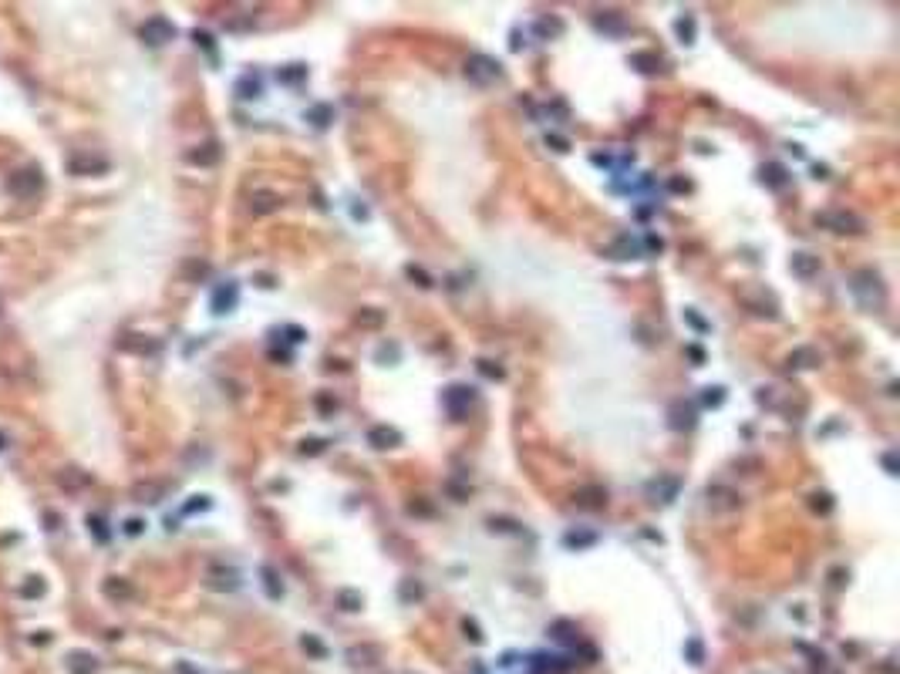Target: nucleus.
<instances>
[{
	"mask_svg": "<svg viewBox=\"0 0 900 674\" xmlns=\"http://www.w3.org/2000/svg\"><path fill=\"white\" fill-rule=\"evenodd\" d=\"M263 583H267V594L273 597V600L284 594V583H277V573H273L270 566H263Z\"/></svg>",
	"mask_w": 900,
	"mask_h": 674,
	"instance_id": "22",
	"label": "nucleus"
},
{
	"mask_svg": "<svg viewBox=\"0 0 900 674\" xmlns=\"http://www.w3.org/2000/svg\"><path fill=\"white\" fill-rule=\"evenodd\" d=\"M695 425V408L692 405H685V401H674L671 405V429H692Z\"/></svg>",
	"mask_w": 900,
	"mask_h": 674,
	"instance_id": "11",
	"label": "nucleus"
},
{
	"mask_svg": "<svg viewBox=\"0 0 900 674\" xmlns=\"http://www.w3.org/2000/svg\"><path fill=\"white\" fill-rule=\"evenodd\" d=\"M132 496H135L138 503H159V499H162V485H152V482H138V485L132 489Z\"/></svg>",
	"mask_w": 900,
	"mask_h": 674,
	"instance_id": "16",
	"label": "nucleus"
},
{
	"mask_svg": "<svg viewBox=\"0 0 900 674\" xmlns=\"http://www.w3.org/2000/svg\"><path fill=\"white\" fill-rule=\"evenodd\" d=\"M688 654H692V661H695V664H701V644H698V640H692V644H688Z\"/></svg>",
	"mask_w": 900,
	"mask_h": 674,
	"instance_id": "39",
	"label": "nucleus"
},
{
	"mask_svg": "<svg viewBox=\"0 0 900 674\" xmlns=\"http://www.w3.org/2000/svg\"><path fill=\"white\" fill-rule=\"evenodd\" d=\"M284 206V199L277 196V193H267V189H260V193H253L250 196V209L256 213V216H263V213H273V209H280Z\"/></svg>",
	"mask_w": 900,
	"mask_h": 674,
	"instance_id": "9",
	"label": "nucleus"
},
{
	"mask_svg": "<svg viewBox=\"0 0 900 674\" xmlns=\"http://www.w3.org/2000/svg\"><path fill=\"white\" fill-rule=\"evenodd\" d=\"M125 533H128V536H138V533H142V519H128V522H125Z\"/></svg>",
	"mask_w": 900,
	"mask_h": 674,
	"instance_id": "36",
	"label": "nucleus"
},
{
	"mask_svg": "<svg viewBox=\"0 0 900 674\" xmlns=\"http://www.w3.org/2000/svg\"><path fill=\"white\" fill-rule=\"evenodd\" d=\"M277 78L287 81V84H293V81H304V78H307V68H304V64H290L287 71H277Z\"/></svg>",
	"mask_w": 900,
	"mask_h": 674,
	"instance_id": "23",
	"label": "nucleus"
},
{
	"mask_svg": "<svg viewBox=\"0 0 900 674\" xmlns=\"http://www.w3.org/2000/svg\"><path fill=\"white\" fill-rule=\"evenodd\" d=\"M321 448H324V442L311 438V442H304V448H300V452H311V455H314V452H321Z\"/></svg>",
	"mask_w": 900,
	"mask_h": 674,
	"instance_id": "38",
	"label": "nucleus"
},
{
	"mask_svg": "<svg viewBox=\"0 0 900 674\" xmlns=\"http://www.w3.org/2000/svg\"><path fill=\"white\" fill-rule=\"evenodd\" d=\"M546 142H553L560 152H567V139H560V135H546Z\"/></svg>",
	"mask_w": 900,
	"mask_h": 674,
	"instance_id": "40",
	"label": "nucleus"
},
{
	"mask_svg": "<svg viewBox=\"0 0 900 674\" xmlns=\"http://www.w3.org/2000/svg\"><path fill=\"white\" fill-rule=\"evenodd\" d=\"M41 186H44V179L38 169H21V172H14V176L7 179V189H10L14 196H38Z\"/></svg>",
	"mask_w": 900,
	"mask_h": 674,
	"instance_id": "4",
	"label": "nucleus"
},
{
	"mask_svg": "<svg viewBox=\"0 0 900 674\" xmlns=\"http://www.w3.org/2000/svg\"><path fill=\"white\" fill-rule=\"evenodd\" d=\"M725 401V392L722 388H705V405H722Z\"/></svg>",
	"mask_w": 900,
	"mask_h": 674,
	"instance_id": "32",
	"label": "nucleus"
},
{
	"mask_svg": "<svg viewBox=\"0 0 900 674\" xmlns=\"http://www.w3.org/2000/svg\"><path fill=\"white\" fill-rule=\"evenodd\" d=\"M631 64H644L641 71H657V68H661V58H655V54H634Z\"/></svg>",
	"mask_w": 900,
	"mask_h": 674,
	"instance_id": "25",
	"label": "nucleus"
},
{
	"mask_svg": "<svg viewBox=\"0 0 900 674\" xmlns=\"http://www.w3.org/2000/svg\"><path fill=\"white\" fill-rule=\"evenodd\" d=\"M105 590H108L112 597H128V594H132V590H128V583H122V577L108 580V583H105Z\"/></svg>",
	"mask_w": 900,
	"mask_h": 674,
	"instance_id": "30",
	"label": "nucleus"
},
{
	"mask_svg": "<svg viewBox=\"0 0 900 674\" xmlns=\"http://www.w3.org/2000/svg\"><path fill=\"white\" fill-rule=\"evenodd\" d=\"M240 583V573L236 570H209V587L216 590H236Z\"/></svg>",
	"mask_w": 900,
	"mask_h": 674,
	"instance_id": "12",
	"label": "nucleus"
},
{
	"mask_svg": "<svg viewBox=\"0 0 900 674\" xmlns=\"http://www.w3.org/2000/svg\"><path fill=\"white\" fill-rule=\"evenodd\" d=\"M884 466H887V472H890V476L897 472V462H894V452H887V455H884Z\"/></svg>",
	"mask_w": 900,
	"mask_h": 674,
	"instance_id": "41",
	"label": "nucleus"
},
{
	"mask_svg": "<svg viewBox=\"0 0 900 674\" xmlns=\"http://www.w3.org/2000/svg\"><path fill=\"white\" fill-rule=\"evenodd\" d=\"M674 31H678V38L685 40V44H692V40H695V17H681V21L674 24Z\"/></svg>",
	"mask_w": 900,
	"mask_h": 674,
	"instance_id": "20",
	"label": "nucleus"
},
{
	"mask_svg": "<svg viewBox=\"0 0 900 674\" xmlns=\"http://www.w3.org/2000/svg\"><path fill=\"white\" fill-rule=\"evenodd\" d=\"M233 307H236V283H226V287H219L212 293V311L216 314H230Z\"/></svg>",
	"mask_w": 900,
	"mask_h": 674,
	"instance_id": "10",
	"label": "nucleus"
},
{
	"mask_svg": "<svg viewBox=\"0 0 900 674\" xmlns=\"http://www.w3.org/2000/svg\"><path fill=\"white\" fill-rule=\"evenodd\" d=\"M193 38H196V44H203L206 51H212V38H209V34H206V31H196V34H193Z\"/></svg>",
	"mask_w": 900,
	"mask_h": 674,
	"instance_id": "37",
	"label": "nucleus"
},
{
	"mask_svg": "<svg viewBox=\"0 0 900 674\" xmlns=\"http://www.w3.org/2000/svg\"><path fill=\"white\" fill-rule=\"evenodd\" d=\"M219 159V149L209 142V145H203L199 152H189V162H196V165H212V162Z\"/></svg>",
	"mask_w": 900,
	"mask_h": 674,
	"instance_id": "17",
	"label": "nucleus"
},
{
	"mask_svg": "<svg viewBox=\"0 0 900 674\" xmlns=\"http://www.w3.org/2000/svg\"><path fill=\"white\" fill-rule=\"evenodd\" d=\"M472 401H476V392L465 388V385H455V388L446 392V408H449V415H455V418H462Z\"/></svg>",
	"mask_w": 900,
	"mask_h": 674,
	"instance_id": "6",
	"label": "nucleus"
},
{
	"mask_svg": "<svg viewBox=\"0 0 900 674\" xmlns=\"http://www.w3.org/2000/svg\"><path fill=\"white\" fill-rule=\"evenodd\" d=\"M341 600L348 603L344 610H358V607H361V597H358V594H348V590H344V594H341Z\"/></svg>",
	"mask_w": 900,
	"mask_h": 674,
	"instance_id": "33",
	"label": "nucleus"
},
{
	"mask_svg": "<svg viewBox=\"0 0 900 674\" xmlns=\"http://www.w3.org/2000/svg\"><path fill=\"white\" fill-rule=\"evenodd\" d=\"M789 270H792L796 277H803V280L816 277V274H819V256H813V253H792V260H789Z\"/></svg>",
	"mask_w": 900,
	"mask_h": 674,
	"instance_id": "7",
	"label": "nucleus"
},
{
	"mask_svg": "<svg viewBox=\"0 0 900 674\" xmlns=\"http://www.w3.org/2000/svg\"><path fill=\"white\" fill-rule=\"evenodd\" d=\"M819 364V351L816 348H799L789 354V368H816Z\"/></svg>",
	"mask_w": 900,
	"mask_h": 674,
	"instance_id": "13",
	"label": "nucleus"
},
{
	"mask_svg": "<svg viewBox=\"0 0 900 674\" xmlns=\"http://www.w3.org/2000/svg\"><path fill=\"white\" fill-rule=\"evenodd\" d=\"M829 506H833V503H829V496H826V492H823V496H813V509H823V513H826Z\"/></svg>",
	"mask_w": 900,
	"mask_h": 674,
	"instance_id": "35",
	"label": "nucleus"
},
{
	"mask_svg": "<svg viewBox=\"0 0 900 674\" xmlns=\"http://www.w3.org/2000/svg\"><path fill=\"white\" fill-rule=\"evenodd\" d=\"M105 165H108L105 159H71V172L75 176L78 172H105Z\"/></svg>",
	"mask_w": 900,
	"mask_h": 674,
	"instance_id": "18",
	"label": "nucleus"
},
{
	"mask_svg": "<svg viewBox=\"0 0 900 674\" xmlns=\"http://www.w3.org/2000/svg\"><path fill=\"white\" fill-rule=\"evenodd\" d=\"M816 223H819V226H826V230H833V233H863V226H866L857 213H847V209L819 213Z\"/></svg>",
	"mask_w": 900,
	"mask_h": 674,
	"instance_id": "3",
	"label": "nucleus"
},
{
	"mask_svg": "<svg viewBox=\"0 0 900 674\" xmlns=\"http://www.w3.org/2000/svg\"><path fill=\"white\" fill-rule=\"evenodd\" d=\"M597 31H604V34H624L627 24H624L620 17H607V21H597Z\"/></svg>",
	"mask_w": 900,
	"mask_h": 674,
	"instance_id": "24",
	"label": "nucleus"
},
{
	"mask_svg": "<svg viewBox=\"0 0 900 674\" xmlns=\"http://www.w3.org/2000/svg\"><path fill=\"white\" fill-rule=\"evenodd\" d=\"M0 448H7V435L3 432H0Z\"/></svg>",
	"mask_w": 900,
	"mask_h": 674,
	"instance_id": "42",
	"label": "nucleus"
},
{
	"mask_svg": "<svg viewBox=\"0 0 900 674\" xmlns=\"http://www.w3.org/2000/svg\"><path fill=\"white\" fill-rule=\"evenodd\" d=\"M88 526H91V536H95L98 543H108V529H105L101 516H98V513H91V516H88Z\"/></svg>",
	"mask_w": 900,
	"mask_h": 674,
	"instance_id": "21",
	"label": "nucleus"
},
{
	"mask_svg": "<svg viewBox=\"0 0 900 674\" xmlns=\"http://www.w3.org/2000/svg\"><path fill=\"white\" fill-rule=\"evenodd\" d=\"M358 324H365V327H378V324H381V314H378L374 307H365V311L358 314Z\"/></svg>",
	"mask_w": 900,
	"mask_h": 674,
	"instance_id": "29",
	"label": "nucleus"
},
{
	"mask_svg": "<svg viewBox=\"0 0 900 674\" xmlns=\"http://www.w3.org/2000/svg\"><path fill=\"white\" fill-rule=\"evenodd\" d=\"M422 597V583H415V580H402V600H418Z\"/></svg>",
	"mask_w": 900,
	"mask_h": 674,
	"instance_id": "28",
	"label": "nucleus"
},
{
	"mask_svg": "<svg viewBox=\"0 0 900 674\" xmlns=\"http://www.w3.org/2000/svg\"><path fill=\"white\" fill-rule=\"evenodd\" d=\"M850 290H853L860 307L870 311V314L884 311V304H887V287H884L880 274L870 270V267H863V270H857V274L850 277Z\"/></svg>",
	"mask_w": 900,
	"mask_h": 674,
	"instance_id": "1",
	"label": "nucleus"
},
{
	"mask_svg": "<svg viewBox=\"0 0 900 674\" xmlns=\"http://www.w3.org/2000/svg\"><path fill=\"white\" fill-rule=\"evenodd\" d=\"M196 509H209V499H206V496H196V503H189L182 513H196Z\"/></svg>",
	"mask_w": 900,
	"mask_h": 674,
	"instance_id": "34",
	"label": "nucleus"
},
{
	"mask_svg": "<svg viewBox=\"0 0 900 674\" xmlns=\"http://www.w3.org/2000/svg\"><path fill=\"white\" fill-rule=\"evenodd\" d=\"M762 182H766V186H773V189H782V186H786V169H782L779 162L762 165Z\"/></svg>",
	"mask_w": 900,
	"mask_h": 674,
	"instance_id": "15",
	"label": "nucleus"
},
{
	"mask_svg": "<svg viewBox=\"0 0 900 674\" xmlns=\"http://www.w3.org/2000/svg\"><path fill=\"white\" fill-rule=\"evenodd\" d=\"M138 38L145 40V44H152V47H159V44L175 38V27H172L165 17H149V21L138 27Z\"/></svg>",
	"mask_w": 900,
	"mask_h": 674,
	"instance_id": "5",
	"label": "nucleus"
},
{
	"mask_svg": "<svg viewBox=\"0 0 900 674\" xmlns=\"http://www.w3.org/2000/svg\"><path fill=\"white\" fill-rule=\"evenodd\" d=\"M465 78L472 84H479V88H486V84L502 78V64L496 58H489V54H472L465 61Z\"/></svg>",
	"mask_w": 900,
	"mask_h": 674,
	"instance_id": "2",
	"label": "nucleus"
},
{
	"mask_svg": "<svg viewBox=\"0 0 900 674\" xmlns=\"http://www.w3.org/2000/svg\"><path fill=\"white\" fill-rule=\"evenodd\" d=\"M368 442L374 448H395V445H402V432H398V429H388V425H378V429L368 432Z\"/></svg>",
	"mask_w": 900,
	"mask_h": 674,
	"instance_id": "8",
	"label": "nucleus"
},
{
	"mask_svg": "<svg viewBox=\"0 0 900 674\" xmlns=\"http://www.w3.org/2000/svg\"><path fill=\"white\" fill-rule=\"evenodd\" d=\"M240 98H260V81H256V78H243V81H240Z\"/></svg>",
	"mask_w": 900,
	"mask_h": 674,
	"instance_id": "27",
	"label": "nucleus"
},
{
	"mask_svg": "<svg viewBox=\"0 0 900 674\" xmlns=\"http://www.w3.org/2000/svg\"><path fill=\"white\" fill-rule=\"evenodd\" d=\"M307 119L314 121L317 128H324V125L330 121V108H328V105H317V108H311V112H307Z\"/></svg>",
	"mask_w": 900,
	"mask_h": 674,
	"instance_id": "26",
	"label": "nucleus"
},
{
	"mask_svg": "<svg viewBox=\"0 0 900 674\" xmlns=\"http://www.w3.org/2000/svg\"><path fill=\"white\" fill-rule=\"evenodd\" d=\"M24 597H41L44 594V583H41V577H31V583H24V590H21Z\"/></svg>",
	"mask_w": 900,
	"mask_h": 674,
	"instance_id": "31",
	"label": "nucleus"
},
{
	"mask_svg": "<svg viewBox=\"0 0 900 674\" xmlns=\"http://www.w3.org/2000/svg\"><path fill=\"white\" fill-rule=\"evenodd\" d=\"M563 543H567V546H576V550H580V546H594V543H597V533H567Z\"/></svg>",
	"mask_w": 900,
	"mask_h": 674,
	"instance_id": "19",
	"label": "nucleus"
},
{
	"mask_svg": "<svg viewBox=\"0 0 900 674\" xmlns=\"http://www.w3.org/2000/svg\"><path fill=\"white\" fill-rule=\"evenodd\" d=\"M68 671L71 674H95L98 671V664H95L91 654H71V658H68Z\"/></svg>",
	"mask_w": 900,
	"mask_h": 674,
	"instance_id": "14",
	"label": "nucleus"
}]
</instances>
